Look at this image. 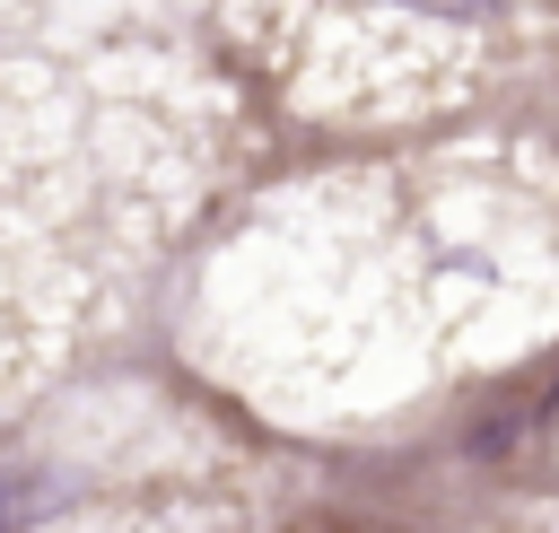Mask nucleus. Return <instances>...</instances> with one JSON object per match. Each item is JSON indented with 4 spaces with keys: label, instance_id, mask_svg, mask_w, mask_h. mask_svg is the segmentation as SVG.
Returning <instances> with one entry per match:
<instances>
[{
    "label": "nucleus",
    "instance_id": "nucleus-1",
    "mask_svg": "<svg viewBox=\"0 0 559 533\" xmlns=\"http://www.w3.org/2000/svg\"><path fill=\"white\" fill-rule=\"evenodd\" d=\"M201 157L183 79L140 44L0 9V402L148 280Z\"/></svg>",
    "mask_w": 559,
    "mask_h": 533
}]
</instances>
